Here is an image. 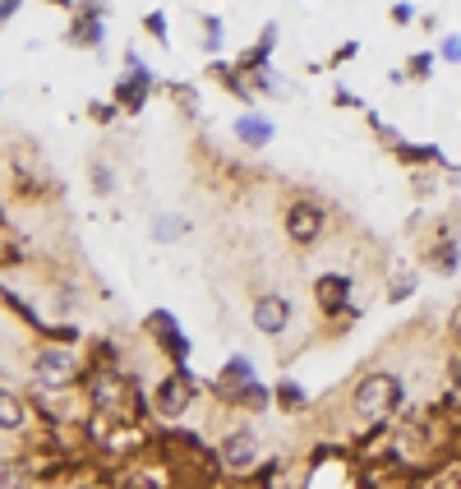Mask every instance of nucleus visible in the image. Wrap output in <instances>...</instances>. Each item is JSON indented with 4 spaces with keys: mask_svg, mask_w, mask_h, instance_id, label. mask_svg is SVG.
<instances>
[{
    "mask_svg": "<svg viewBox=\"0 0 461 489\" xmlns=\"http://www.w3.org/2000/svg\"><path fill=\"white\" fill-rule=\"evenodd\" d=\"M350 278L346 273H318L314 278V305L328 314V319H337V314H350L356 319V310H350Z\"/></svg>",
    "mask_w": 461,
    "mask_h": 489,
    "instance_id": "obj_9",
    "label": "nucleus"
},
{
    "mask_svg": "<svg viewBox=\"0 0 461 489\" xmlns=\"http://www.w3.org/2000/svg\"><path fill=\"white\" fill-rule=\"evenodd\" d=\"M116 116H125L116 97H111V102H88V120H93V125H116Z\"/></svg>",
    "mask_w": 461,
    "mask_h": 489,
    "instance_id": "obj_23",
    "label": "nucleus"
},
{
    "mask_svg": "<svg viewBox=\"0 0 461 489\" xmlns=\"http://www.w3.org/2000/svg\"><path fill=\"white\" fill-rule=\"evenodd\" d=\"M19 5H23V0H0V19H5V23H10V19L19 14Z\"/></svg>",
    "mask_w": 461,
    "mask_h": 489,
    "instance_id": "obj_35",
    "label": "nucleus"
},
{
    "mask_svg": "<svg viewBox=\"0 0 461 489\" xmlns=\"http://www.w3.org/2000/svg\"><path fill=\"white\" fill-rule=\"evenodd\" d=\"M439 56H443L448 65H461V37H443V42H439Z\"/></svg>",
    "mask_w": 461,
    "mask_h": 489,
    "instance_id": "obj_31",
    "label": "nucleus"
},
{
    "mask_svg": "<svg viewBox=\"0 0 461 489\" xmlns=\"http://www.w3.org/2000/svg\"><path fill=\"white\" fill-rule=\"evenodd\" d=\"M433 65H439V61H433V51H416V56H406V74H411L416 84H429Z\"/></svg>",
    "mask_w": 461,
    "mask_h": 489,
    "instance_id": "obj_21",
    "label": "nucleus"
},
{
    "mask_svg": "<svg viewBox=\"0 0 461 489\" xmlns=\"http://www.w3.org/2000/svg\"><path fill=\"white\" fill-rule=\"evenodd\" d=\"M88 189H93L97 199H111L116 195V167L106 157H93L88 162Z\"/></svg>",
    "mask_w": 461,
    "mask_h": 489,
    "instance_id": "obj_18",
    "label": "nucleus"
},
{
    "mask_svg": "<svg viewBox=\"0 0 461 489\" xmlns=\"http://www.w3.org/2000/svg\"><path fill=\"white\" fill-rule=\"evenodd\" d=\"M333 102H337V106H356V112H360V106H365V102H360L356 93H346V88H337V93H333Z\"/></svg>",
    "mask_w": 461,
    "mask_h": 489,
    "instance_id": "obj_33",
    "label": "nucleus"
},
{
    "mask_svg": "<svg viewBox=\"0 0 461 489\" xmlns=\"http://www.w3.org/2000/svg\"><path fill=\"white\" fill-rule=\"evenodd\" d=\"M392 157L401 162V167H443V171H452L448 157L433 148V144H406V139H401V144L392 148Z\"/></svg>",
    "mask_w": 461,
    "mask_h": 489,
    "instance_id": "obj_14",
    "label": "nucleus"
},
{
    "mask_svg": "<svg viewBox=\"0 0 461 489\" xmlns=\"http://www.w3.org/2000/svg\"><path fill=\"white\" fill-rule=\"evenodd\" d=\"M102 14H106L102 0H93V5H88V0H84V5H74V23L65 29V42L78 46V51H88V46L97 51L102 46Z\"/></svg>",
    "mask_w": 461,
    "mask_h": 489,
    "instance_id": "obj_10",
    "label": "nucleus"
},
{
    "mask_svg": "<svg viewBox=\"0 0 461 489\" xmlns=\"http://www.w3.org/2000/svg\"><path fill=\"white\" fill-rule=\"evenodd\" d=\"M42 337H46V342H61V346H78V337H84V333H78L74 323H46Z\"/></svg>",
    "mask_w": 461,
    "mask_h": 489,
    "instance_id": "obj_25",
    "label": "nucleus"
},
{
    "mask_svg": "<svg viewBox=\"0 0 461 489\" xmlns=\"http://www.w3.org/2000/svg\"><path fill=\"white\" fill-rule=\"evenodd\" d=\"M406 397V384L397 369H369L356 388H350V411H356L360 420H388L401 411Z\"/></svg>",
    "mask_w": 461,
    "mask_h": 489,
    "instance_id": "obj_1",
    "label": "nucleus"
},
{
    "mask_svg": "<svg viewBox=\"0 0 461 489\" xmlns=\"http://www.w3.org/2000/svg\"><path fill=\"white\" fill-rule=\"evenodd\" d=\"M74 489H106V485H93V480H78Z\"/></svg>",
    "mask_w": 461,
    "mask_h": 489,
    "instance_id": "obj_37",
    "label": "nucleus"
},
{
    "mask_svg": "<svg viewBox=\"0 0 461 489\" xmlns=\"http://www.w3.org/2000/svg\"><path fill=\"white\" fill-rule=\"evenodd\" d=\"M420 268L433 278H457L461 273V244L448 227L433 231V240H424V250H420Z\"/></svg>",
    "mask_w": 461,
    "mask_h": 489,
    "instance_id": "obj_7",
    "label": "nucleus"
},
{
    "mask_svg": "<svg viewBox=\"0 0 461 489\" xmlns=\"http://www.w3.org/2000/svg\"><path fill=\"white\" fill-rule=\"evenodd\" d=\"M448 378H452V388L461 393V351H452V361H448Z\"/></svg>",
    "mask_w": 461,
    "mask_h": 489,
    "instance_id": "obj_32",
    "label": "nucleus"
},
{
    "mask_svg": "<svg viewBox=\"0 0 461 489\" xmlns=\"http://www.w3.org/2000/svg\"><path fill=\"white\" fill-rule=\"evenodd\" d=\"M167 93H171V97L180 102V112H185V116H194V112H199V93L189 88V84H171Z\"/></svg>",
    "mask_w": 461,
    "mask_h": 489,
    "instance_id": "obj_26",
    "label": "nucleus"
},
{
    "mask_svg": "<svg viewBox=\"0 0 461 489\" xmlns=\"http://www.w3.org/2000/svg\"><path fill=\"white\" fill-rule=\"evenodd\" d=\"M273 402H277V411H286V416H300V411H309V393H305L300 384H295V378H277Z\"/></svg>",
    "mask_w": 461,
    "mask_h": 489,
    "instance_id": "obj_17",
    "label": "nucleus"
},
{
    "mask_svg": "<svg viewBox=\"0 0 461 489\" xmlns=\"http://www.w3.org/2000/svg\"><path fill=\"white\" fill-rule=\"evenodd\" d=\"M84 374H88V365H78L70 346H61V342L37 346V356H33V384L70 393L74 384H84Z\"/></svg>",
    "mask_w": 461,
    "mask_h": 489,
    "instance_id": "obj_2",
    "label": "nucleus"
},
{
    "mask_svg": "<svg viewBox=\"0 0 461 489\" xmlns=\"http://www.w3.org/2000/svg\"><path fill=\"white\" fill-rule=\"evenodd\" d=\"M282 231L295 250H314V244L328 236V208L318 199H291L282 212Z\"/></svg>",
    "mask_w": 461,
    "mask_h": 489,
    "instance_id": "obj_3",
    "label": "nucleus"
},
{
    "mask_svg": "<svg viewBox=\"0 0 461 489\" xmlns=\"http://www.w3.org/2000/svg\"><path fill=\"white\" fill-rule=\"evenodd\" d=\"M273 46H277V23H263V33H259V46H250V51H240L235 56V70L240 74H259V70H268V56H273Z\"/></svg>",
    "mask_w": 461,
    "mask_h": 489,
    "instance_id": "obj_12",
    "label": "nucleus"
},
{
    "mask_svg": "<svg viewBox=\"0 0 461 489\" xmlns=\"http://www.w3.org/2000/svg\"><path fill=\"white\" fill-rule=\"evenodd\" d=\"M411 295H416V273H392V282H388V301L401 305V301H411Z\"/></svg>",
    "mask_w": 461,
    "mask_h": 489,
    "instance_id": "obj_22",
    "label": "nucleus"
},
{
    "mask_svg": "<svg viewBox=\"0 0 461 489\" xmlns=\"http://www.w3.org/2000/svg\"><path fill=\"white\" fill-rule=\"evenodd\" d=\"M217 457H222V471H231V476H250L254 467H259V434L254 429H231V434H222V443H217Z\"/></svg>",
    "mask_w": 461,
    "mask_h": 489,
    "instance_id": "obj_5",
    "label": "nucleus"
},
{
    "mask_svg": "<svg viewBox=\"0 0 461 489\" xmlns=\"http://www.w3.org/2000/svg\"><path fill=\"white\" fill-rule=\"evenodd\" d=\"M392 23H416V10L411 5H392Z\"/></svg>",
    "mask_w": 461,
    "mask_h": 489,
    "instance_id": "obj_34",
    "label": "nucleus"
},
{
    "mask_svg": "<svg viewBox=\"0 0 461 489\" xmlns=\"http://www.w3.org/2000/svg\"><path fill=\"white\" fill-rule=\"evenodd\" d=\"M203 51H217V46H222V19H217V14H203Z\"/></svg>",
    "mask_w": 461,
    "mask_h": 489,
    "instance_id": "obj_27",
    "label": "nucleus"
},
{
    "mask_svg": "<svg viewBox=\"0 0 461 489\" xmlns=\"http://www.w3.org/2000/svg\"><path fill=\"white\" fill-rule=\"evenodd\" d=\"M144 333H148L161 351H167L176 369H180V365H189V337L180 333V323H176V314H171V310H152V314L144 319Z\"/></svg>",
    "mask_w": 461,
    "mask_h": 489,
    "instance_id": "obj_6",
    "label": "nucleus"
},
{
    "mask_svg": "<svg viewBox=\"0 0 461 489\" xmlns=\"http://www.w3.org/2000/svg\"><path fill=\"white\" fill-rule=\"evenodd\" d=\"M273 120H263L259 112H245V116H240L235 120V139H240V148H268V144H273Z\"/></svg>",
    "mask_w": 461,
    "mask_h": 489,
    "instance_id": "obj_13",
    "label": "nucleus"
},
{
    "mask_svg": "<svg viewBox=\"0 0 461 489\" xmlns=\"http://www.w3.org/2000/svg\"><path fill=\"white\" fill-rule=\"evenodd\" d=\"M33 485H37L33 467H14V461H5V471H0V489H33Z\"/></svg>",
    "mask_w": 461,
    "mask_h": 489,
    "instance_id": "obj_19",
    "label": "nucleus"
},
{
    "mask_svg": "<svg viewBox=\"0 0 461 489\" xmlns=\"http://www.w3.org/2000/svg\"><path fill=\"white\" fill-rule=\"evenodd\" d=\"M231 406H240V411H268L273 406V388L268 384H259V378H250V384H240L235 393H231Z\"/></svg>",
    "mask_w": 461,
    "mask_h": 489,
    "instance_id": "obj_16",
    "label": "nucleus"
},
{
    "mask_svg": "<svg viewBox=\"0 0 461 489\" xmlns=\"http://www.w3.org/2000/svg\"><path fill=\"white\" fill-rule=\"evenodd\" d=\"M194 393H199V384H194V374H189V365H180V369L171 365L152 384V411L161 420H180L189 406H194Z\"/></svg>",
    "mask_w": 461,
    "mask_h": 489,
    "instance_id": "obj_4",
    "label": "nucleus"
},
{
    "mask_svg": "<svg viewBox=\"0 0 461 489\" xmlns=\"http://www.w3.org/2000/svg\"><path fill=\"white\" fill-rule=\"evenodd\" d=\"M185 231H189L185 217H167V212H161L157 222H152V240H157V244H171V240H180Z\"/></svg>",
    "mask_w": 461,
    "mask_h": 489,
    "instance_id": "obj_20",
    "label": "nucleus"
},
{
    "mask_svg": "<svg viewBox=\"0 0 461 489\" xmlns=\"http://www.w3.org/2000/svg\"><path fill=\"white\" fill-rule=\"evenodd\" d=\"M46 5H56V10H74L78 0H46Z\"/></svg>",
    "mask_w": 461,
    "mask_h": 489,
    "instance_id": "obj_36",
    "label": "nucleus"
},
{
    "mask_svg": "<svg viewBox=\"0 0 461 489\" xmlns=\"http://www.w3.org/2000/svg\"><path fill=\"white\" fill-rule=\"evenodd\" d=\"M356 56H360V42H342V46L333 51V56H328V65H333V70H342L346 61H356Z\"/></svg>",
    "mask_w": 461,
    "mask_h": 489,
    "instance_id": "obj_30",
    "label": "nucleus"
},
{
    "mask_svg": "<svg viewBox=\"0 0 461 489\" xmlns=\"http://www.w3.org/2000/svg\"><path fill=\"white\" fill-rule=\"evenodd\" d=\"M411 189H416V195H420V199H429V195H433V189H439V180H433L429 171H420V167H411Z\"/></svg>",
    "mask_w": 461,
    "mask_h": 489,
    "instance_id": "obj_29",
    "label": "nucleus"
},
{
    "mask_svg": "<svg viewBox=\"0 0 461 489\" xmlns=\"http://www.w3.org/2000/svg\"><path fill=\"white\" fill-rule=\"evenodd\" d=\"M443 333H448V342H452V351H461V301L448 310V323H443Z\"/></svg>",
    "mask_w": 461,
    "mask_h": 489,
    "instance_id": "obj_28",
    "label": "nucleus"
},
{
    "mask_svg": "<svg viewBox=\"0 0 461 489\" xmlns=\"http://www.w3.org/2000/svg\"><path fill=\"white\" fill-rule=\"evenodd\" d=\"M291 314H295V305H291V295H282V291L254 295V310H250L254 328H259L263 337H282V333L291 328Z\"/></svg>",
    "mask_w": 461,
    "mask_h": 489,
    "instance_id": "obj_8",
    "label": "nucleus"
},
{
    "mask_svg": "<svg viewBox=\"0 0 461 489\" xmlns=\"http://www.w3.org/2000/svg\"><path fill=\"white\" fill-rule=\"evenodd\" d=\"M144 33H148L152 42H161V46H167V33H171L167 14H161V10H148V14H144Z\"/></svg>",
    "mask_w": 461,
    "mask_h": 489,
    "instance_id": "obj_24",
    "label": "nucleus"
},
{
    "mask_svg": "<svg viewBox=\"0 0 461 489\" xmlns=\"http://www.w3.org/2000/svg\"><path fill=\"white\" fill-rule=\"evenodd\" d=\"M29 397H14V388H5L0 393V429L5 434H23L29 429Z\"/></svg>",
    "mask_w": 461,
    "mask_h": 489,
    "instance_id": "obj_15",
    "label": "nucleus"
},
{
    "mask_svg": "<svg viewBox=\"0 0 461 489\" xmlns=\"http://www.w3.org/2000/svg\"><path fill=\"white\" fill-rule=\"evenodd\" d=\"M152 88H157V79H152V70L144 65V70H134V74H125L120 84H116V102H120V112L125 116H139L144 106H148V97H152Z\"/></svg>",
    "mask_w": 461,
    "mask_h": 489,
    "instance_id": "obj_11",
    "label": "nucleus"
}]
</instances>
